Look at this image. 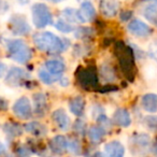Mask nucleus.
Listing matches in <instances>:
<instances>
[{
    "label": "nucleus",
    "mask_w": 157,
    "mask_h": 157,
    "mask_svg": "<svg viewBox=\"0 0 157 157\" xmlns=\"http://www.w3.org/2000/svg\"><path fill=\"white\" fill-rule=\"evenodd\" d=\"M33 43L40 51L48 53H63L66 50V44L63 39L50 31L37 33L33 35Z\"/></svg>",
    "instance_id": "1"
},
{
    "label": "nucleus",
    "mask_w": 157,
    "mask_h": 157,
    "mask_svg": "<svg viewBox=\"0 0 157 157\" xmlns=\"http://www.w3.org/2000/svg\"><path fill=\"white\" fill-rule=\"evenodd\" d=\"M7 50L15 63H25L33 56L30 48L22 39H11L7 41Z\"/></svg>",
    "instance_id": "2"
},
{
    "label": "nucleus",
    "mask_w": 157,
    "mask_h": 157,
    "mask_svg": "<svg viewBox=\"0 0 157 157\" xmlns=\"http://www.w3.org/2000/svg\"><path fill=\"white\" fill-rule=\"evenodd\" d=\"M33 23L36 28L43 29L46 26L53 24V15L48 7L44 3L37 2L31 7Z\"/></svg>",
    "instance_id": "3"
},
{
    "label": "nucleus",
    "mask_w": 157,
    "mask_h": 157,
    "mask_svg": "<svg viewBox=\"0 0 157 157\" xmlns=\"http://www.w3.org/2000/svg\"><path fill=\"white\" fill-rule=\"evenodd\" d=\"M8 26H9V30L14 36L28 35L31 30L27 18L22 14H13L10 16Z\"/></svg>",
    "instance_id": "4"
},
{
    "label": "nucleus",
    "mask_w": 157,
    "mask_h": 157,
    "mask_svg": "<svg viewBox=\"0 0 157 157\" xmlns=\"http://www.w3.org/2000/svg\"><path fill=\"white\" fill-rule=\"evenodd\" d=\"M13 113L21 120H29L33 116V105L27 97H21L14 102Z\"/></svg>",
    "instance_id": "5"
},
{
    "label": "nucleus",
    "mask_w": 157,
    "mask_h": 157,
    "mask_svg": "<svg viewBox=\"0 0 157 157\" xmlns=\"http://www.w3.org/2000/svg\"><path fill=\"white\" fill-rule=\"evenodd\" d=\"M127 29L131 35L138 38L148 37L152 33V28L150 25H147L139 18H135V20L130 21L127 25Z\"/></svg>",
    "instance_id": "6"
},
{
    "label": "nucleus",
    "mask_w": 157,
    "mask_h": 157,
    "mask_svg": "<svg viewBox=\"0 0 157 157\" xmlns=\"http://www.w3.org/2000/svg\"><path fill=\"white\" fill-rule=\"evenodd\" d=\"M140 11L145 20L157 26V0H142Z\"/></svg>",
    "instance_id": "7"
},
{
    "label": "nucleus",
    "mask_w": 157,
    "mask_h": 157,
    "mask_svg": "<svg viewBox=\"0 0 157 157\" xmlns=\"http://www.w3.org/2000/svg\"><path fill=\"white\" fill-rule=\"evenodd\" d=\"M29 78V74L24 69L18 67H12L6 75V83L10 86H17L23 80Z\"/></svg>",
    "instance_id": "8"
},
{
    "label": "nucleus",
    "mask_w": 157,
    "mask_h": 157,
    "mask_svg": "<svg viewBox=\"0 0 157 157\" xmlns=\"http://www.w3.org/2000/svg\"><path fill=\"white\" fill-rule=\"evenodd\" d=\"M78 11L82 24L93 22L95 20V17H96V9H95L94 5L90 2V0L81 2V6L78 9Z\"/></svg>",
    "instance_id": "9"
},
{
    "label": "nucleus",
    "mask_w": 157,
    "mask_h": 157,
    "mask_svg": "<svg viewBox=\"0 0 157 157\" xmlns=\"http://www.w3.org/2000/svg\"><path fill=\"white\" fill-rule=\"evenodd\" d=\"M100 12L105 17L111 18L116 16L120 10V3L117 0H100L99 3Z\"/></svg>",
    "instance_id": "10"
},
{
    "label": "nucleus",
    "mask_w": 157,
    "mask_h": 157,
    "mask_svg": "<svg viewBox=\"0 0 157 157\" xmlns=\"http://www.w3.org/2000/svg\"><path fill=\"white\" fill-rule=\"evenodd\" d=\"M105 153L109 157H124L125 156V147L120 141L113 140L103 145Z\"/></svg>",
    "instance_id": "11"
},
{
    "label": "nucleus",
    "mask_w": 157,
    "mask_h": 157,
    "mask_svg": "<svg viewBox=\"0 0 157 157\" xmlns=\"http://www.w3.org/2000/svg\"><path fill=\"white\" fill-rule=\"evenodd\" d=\"M52 120L61 130H68L70 127V118L63 109H57L53 112Z\"/></svg>",
    "instance_id": "12"
},
{
    "label": "nucleus",
    "mask_w": 157,
    "mask_h": 157,
    "mask_svg": "<svg viewBox=\"0 0 157 157\" xmlns=\"http://www.w3.org/2000/svg\"><path fill=\"white\" fill-rule=\"evenodd\" d=\"M112 121L115 125L117 126H121V127H126L130 126L131 124V116H130V113L127 111L126 109H117L113 114V117H112Z\"/></svg>",
    "instance_id": "13"
},
{
    "label": "nucleus",
    "mask_w": 157,
    "mask_h": 157,
    "mask_svg": "<svg viewBox=\"0 0 157 157\" xmlns=\"http://www.w3.org/2000/svg\"><path fill=\"white\" fill-rule=\"evenodd\" d=\"M67 145H68V141L66 139L65 136H55L50 142V147L51 151L53 153L57 155H61L67 151Z\"/></svg>",
    "instance_id": "14"
},
{
    "label": "nucleus",
    "mask_w": 157,
    "mask_h": 157,
    "mask_svg": "<svg viewBox=\"0 0 157 157\" xmlns=\"http://www.w3.org/2000/svg\"><path fill=\"white\" fill-rule=\"evenodd\" d=\"M141 105L143 110H145L148 113L157 112V95L153 93L145 94L141 99Z\"/></svg>",
    "instance_id": "15"
},
{
    "label": "nucleus",
    "mask_w": 157,
    "mask_h": 157,
    "mask_svg": "<svg viewBox=\"0 0 157 157\" xmlns=\"http://www.w3.org/2000/svg\"><path fill=\"white\" fill-rule=\"evenodd\" d=\"M33 108H35V113L39 116H43L48 109V103H46V97L42 93H37L33 95Z\"/></svg>",
    "instance_id": "16"
},
{
    "label": "nucleus",
    "mask_w": 157,
    "mask_h": 157,
    "mask_svg": "<svg viewBox=\"0 0 157 157\" xmlns=\"http://www.w3.org/2000/svg\"><path fill=\"white\" fill-rule=\"evenodd\" d=\"M85 109V100L83 97L78 96L69 101V110L73 115L81 116Z\"/></svg>",
    "instance_id": "17"
},
{
    "label": "nucleus",
    "mask_w": 157,
    "mask_h": 157,
    "mask_svg": "<svg viewBox=\"0 0 157 157\" xmlns=\"http://www.w3.org/2000/svg\"><path fill=\"white\" fill-rule=\"evenodd\" d=\"M46 70H48L50 73H52L53 75H58V74H61L66 69L65 63H63L61 60L56 58H52L48 59V60L45 61L44 63Z\"/></svg>",
    "instance_id": "18"
},
{
    "label": "nucleus",
    "mask_w": 157,
    "mask_h": 157,
    "mask_svg": "<svg viewBox=\"0 0 157 157\" xmlns=\"http://www.w3.org/2000/svg\"><path fill=\"white\" fill-rule=\"evenodd\" d=\"M25 130L30 135H33L36 137H42L46 135V127L43 124L38 122H30L25 125Z\"/></svg>",
    "instance_id": "19"
},
{
    "label": "nucleus",
    "mask_w": 157,
    "mask_h": 157,
    "mask_svg": "<svg viewBox=\"0 0 157 157\" xmlns=\"http://www.w3.org/2000/svg\"><path fill=\"white\" fill-rule=\"evenodd\" d=\"M61 15H63V20L71 23V24H82L81 18H80V15H78V11L76 9H73V8H66V9H63V12H61Z\"/></svg>",
    "instance_id": "20"
},
{
    "label": "nucleus",
    "mask_w": 157,
    "mask_h": 157,
    "mask_svg": "<svg viewBox=\"0 0 157 157\" xmlns=\"http://www.w3.org/2000/svg\"><path fill=\"white\" fill-rule=\"evenodd\" d=\"M87 135L93 143H99L105 135V128L101 126H93L88 129Z\"/></svg>",
    "instance_id": "21"
},
{
    "label": "nucleus",
    "mask_w": 157,
    "mask_h": 157,
    "mask_svg": "<svg viewBox=\"0 0 157 157\" xmlns=\"http://www.w3.org/2000/svg\"><path fill=\"white\" fill-rule=\"evenodd\" d=\"M54 26H55V28H56L57 30L60 31V33H73L74 29H75L71 23L67 22V21L63 20V18H58V20L55 22Z\"/></svg>",
    "instance_id": "22"
},
{
    "label": "nucleus",
    "mask_w": 157,
    "mask_h": 157,
    "mask_svg": "<svg viewBox=\"0 0 157 157\" xmlns=\"http://www.w3.org/2000/svg\"><path fill=\"white\" fill-rule=\"evenodd\" d=\"M132 141L138 147H146V146H148V144H150L151 138H150V136L146 135V133H139V135H137L136 137H133Z\"/></svg>",
    "instance_id": "23"
},
{
    "label": "nucleus",
    "mask_w": 157,
    "mask_h": 157,
    "mask_svg": "<svg viewBox=\"0 0 157 157\" xmlns=\"http://www.w3.org/2000/svg\"><path fill=\"white\" fill-rule=\"evenodd\" d=\"M3 129H5V132L8 133L9 136H11V137H16V136L22 135V128L18 125L14 124V123H8V124H6Z\"/></svg>",
    "instance_id": "24"
},
{
    "label": "nucleus",
    "mask_w": 157,
    "mask_h": 157,
    "mask_svg": "<svg viewBox=\"0 0 157 157\" xmlns=\"http://www.w3.org/2000/svg\"><path fill=\"white\" fill-rule=\"evenodd\" d=\"M38 75H39V78L46 85H50V84H53L55 82V78L52 73L48 71V70L44 69H39L38 71Z\"/></svg>",
    "instance_id": "25"
},
{
    "label": "nucleus",
    "mask_w": 157,
    "mask_h": 157,
    "mask_svg": "<svg viewBox=\"0 0 157 157\" xmlns=\"http://www.w3.org/2000/svg\"><path fill=\"white\" fill-rule=\"evenodd\" d=\"M143 74L146 80L152 81L153 78H155V76L157 75V68L152 63H147L143 68Z\"/></svg>",
    "instance_id": "26"
},
{
    "label": "nucleus",
    "mask_w": 157,
    "mask_h": 157,
    "mask_svg": "<svg viewBox=\"0 0 157 157\" xmlns=\"http://www.w3.org/2000/svg\"><path fill=\"white\" fill-rule=\"evenodd\" d=\"M67 150L73 155H80L82 152L81 151V144H80V142L75 139H71L70 141H68Z\"/></svg>",
    "instance_id": "27"
},
{
    "label": "nucleus",
    "mask_w": 157,
    "mask_h": 157,
    "mask_svg": "<svg viewBox=\"0 0 157 157\" xmlns=\"http://www.w3.org/2000/svg\"><path fill=\"white\" fill-rule=\"evenodd\" d=\"M144 124L151 130L157 132V115H147L144 117Z\"/></svg>",
    "instance_id": "28"
},
{
    "label": "nucleus",
    "mask_w": 157,
    "mask_h": 157,
    "mask_svg": "<svg viewBox=\"0 0 157 157\" xmlns=\"http://www.w3.org/2000/svg\"><path fill=\"white\" fill-rule=\"evenodd\" d=\"M148 55L157 60V41H153L148 45Z\"/></svg>",
    "instance_id": "29"
},
{
    "label": "nucleus",
    "mask_w": 157,
    "mask_h": 157,
    "mask_svg": "<svg viewBox=\"0 0 157 157\" xmlns=\"http://www.w3.org/2000/svg\"><path fill=\"white\" fill-rule=\"evenodd\" d=\"M90 114H92L93 118L97 120V118H98L101 114H103V109L100 107V105H93V107H92V112H90Z\"/></svg>",
    "instance_id": "30"
},
{
    "label": "nucleus",
    "mask_w": 157,
    "mask_h": 157,
    "mask_svg": "<svg viewBox=\"0 0 157 157\" xmlns=\"http://www.w3.org/2000/svg\"><path fill=\"white\" fill-rule=\"evenodd\" d=\"M17 156L18 157H30V152L24 145H21L17 147Z\"/></svg>",
    "instance_id": "31"
},
{
    "label": "nucleus",
    "mask_w": 157,
    "mask_h": 157,
    "mask_svg": "<svg viewBox=\"0 0 157 157\" xmlns=\"http://www.w3.org/2000/svg\"><path fill=\"white\" fill-rule=\"evenodd\" d=\"M74 130L78 133H84L85 132V123L83 121H76V123L74 124Z\"/></svg>",
    "instance_id": "32"
},
{
    "label": "nucleus",
    "mask_w": 157,
    "mask_h": 157,
    "mask_svg": "<svg viewBox=\"0 0 157 157\" xmlns=\"http://www.w3.org/2000/svg\"><path fill=\"white\" fill-rule=\"evenodd\" d=\"M132 16V12L131 11H123L121 13V21L123 22H126V21H129Z\"/></svg>",
    "instance_id": "33"
},
{
    "label": "nucleus",
    "mask_w": 157,
    "mask_h": 157,
    "mask_svg": "<svg viewBox=\"0 0 157 157\" xmlns=\"http://www.w3.org/2000/svg\"><path fill=\"white\" fill-rule=\"evenodd\" d=\"M7 72H8V67L2 61H0V78H3L7 74Z\"/></svg>",
    "instance_id": "34"
},
{
    "label": "nucleus",
    "mask_w": 157,
    "mask_h": 157,
    "mask_svg": "<svg viewBox=\"0 0 157 157\" xmlns=\"http://www.w3.org/2000/svg\"><path fill=\"white\" fill-rule=\"evenodd\" d=\"M9 105H8V101L5 98H1L0 97V111H6L8 109Z\"/></svg>",
    "instance_id": "35"
},
{
    "label": "nucleus",
    "mask_w": 157,
    "mask_h": 157,
    "mask_svg": "<svg viewBox=\"0 0 157 157\" xmlns=\"http://www.w3.org/2000/svg\"><path fill=\"white\" fill-rule=\"evenodd\" d=\"M6 153H7V148H6L5 144L0 141V156H3Z\"/></svg>",
    "instance_id": "36"
},
{
    "label": "nucleus",
    "mask_w": 157,
    "mask_h": 157,
    "mask_svg": "<svg viewBox=\"0 0 157 157\" xmlns=\"http://www.w3.org/2000/svg\"><path fill=\"white\" fill-rule=\"evenodd\" d=\"M59 84H60L61 86H68V85H69V80H68L67 78H60V82H59Z\"/></svg>",
    "instance_id": "37"
},
{
    "label": "nucleus",
    "mask_w": 157,
    "mask_h": 157,
    "mask_svg": "<svg viewBox=\"0 0 157 157\" xmlns=\"http://www.w3.org/2000/svg\"><path fill=\"white\" fill-rule=\"evenodd\" d=\"M95 157H109V156L105 155V153H102V152H97V153H95Z\"/></svg>",
    "instance_id": "38"
},
{
    "label": "nucleus",
    "mask_w": 157,
    "mask_h": 157,
    "mask_svg": "<svg viewBox=\"0 0 157 157\" xmlns=\"http://www.w3.org/2000/svg\"><path fill=\"white\" fill-rule=\"evenodd\" d=\"M17 2L20 3V5L25 6V5H28V3H29V0H17Z\"/></svg>",
    "instance_id": "39"
},
{
    "label": "nucleus",
    "mask_w": 157,
    "mask_h": 157,
    "mask_svg": "<svg viewBox=\"0 0 157 157\" xmlns=\"http://www.w3.org/2000/svg\"><path fill=\"white\" fill-rule=\"evenodd\" d=\"M153 153H154V155L157 157V141L154 143V146H153Z\"/></svg>",
    "instance_id": "40"
},
{
    "label": "nucleus",
    "mask_w": 157,
    "mask_h": 157,
    "mask_svg": "<svg viewBox=\"0 0 157 157\" xmlns=\"http://www.w3.org/2000/svg\"><path fill=\"white\" fill-rule=\"evenodd\" d=\"M48 1H51L53 3H58V2H61V1H65V0H48Z\"/></svg>",
    "instance_id": "41"
},
{
    "label": "nucleus",
    "mask_w": 157,
    "mask_h": 157,
    "mask_svg": "<svg viewBox=\"0 0 157 157\" xmlns=\"http://www.w3.org/2000/svg\"><path fill=\"white\" fill-rule=\"evenodd\" d=\"M76 1H80V2H83V1H86V0H76Z\"/></svg>",
    "instance_id": "42"
},
{
    "label": "nucleus",
    "mask_w": 157,
    "mask_h": 157,
    "mask_svg": "<svg viewBox=\"0 0 157 157\" xmlns=\"http://www.w3.org/2000/svg\"><path fill=\"white\" fill-rule=\"evenodd\" d=\"M1 5H2V2H1V0H0V7H1Z\"/></svg>",
    "instance_id": "43"
}]
</instances>
